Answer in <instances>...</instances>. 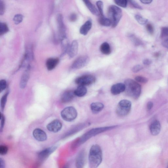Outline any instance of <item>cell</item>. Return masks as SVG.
<instances>
[{"mask_svg": "<svg viewBox=\"0 0 168 168\" xmlns=\"http://www.w3.org/2000/svg\"><path fill=\"white\" fill-rule=\"evenodd\" d=\"M116 126H113L102 127V128H97L91 129L90 131L83 134L80 137L78 138L74 141L71 146L72 149H75L76 148L85 143L86 141L93 137L104 132L111 130V129L116 128Z\"/></svg>", "mask_w": 168, "mask_h": 168, "instance_id": "cell-1", "label": "cell"}, {"mask_svg": "<svg viewBox=\"0 0 168 168\" xmlns=\"http://www.w3.org/2000/svg\"><path fill=\"white\" fill-rule=\"evenodd\" d=\"M89 162L91 168H97L102 163V153L101 148L98 145H93L89 154Z\"/></svg>", "mask_w": 168, "mask_h": 168, "instance_id": "cell-2", "label": "cell"}, {"mask_svg": "<svg viewBox=\"0 0 168 168\" xmlns=\"http://www.w3.org/2000/svg\"><path fill=\"white\" fill-rule=\"evenodd\" d=\"M125 92L128 96L134 99H137L141 92V85L136 81L128 79L124 81Z\"/></svg>", "mask_w": 168, "mask_h": 168, "instance_id": "cell-3", "label": "cell"}, {"mask_svg": "<svg viewBox=\"0 0 168 168\" xmlns=\"http://www.w3.org/2000/svg\"><path fill=\"white\" fill-rule=\"evenodd\" d=\"M108 14L109 18L111 21L112 27H116L122 17V9L116 5H112L108 9Z\"/></svg>", "mask_w": 168, "mask_h": 168, "instance_id": "cell-4", "label": "cell"}, {"mask_svg": "<svg viewBox=\"0 0 168 168\" xmlns=\"http://www.w3.org/2000/svg\"><path fill=\"white\" fill-rule=\"evenodd\" d=\"M131 103L128 100H122L117 105L116 112L119 116L124 117L128 114L130 111Z\"/></svg>", "mask_w": 168, "mask_h": 168, "instance_id": "cell-5", "label": "cell"}, {"mask_svg": "<svg viewBox=\"0 0 168 168\" xmlns=\"http://www.w3.org/2000/svg\"><path fill=\"white\" fill-rule=\"evenodd\" d=\"M77 115L76 110L72 107L65 108L61 113L62 118L67 122H71L74 120L76 118Z\"/></svg>", "mask_w": 168, "mask_h": 168, "instance_id": "cell-6", "label": "cell"}, {"mask_svg": "<svg viewBox=\"0 0 168 168\" xmlns=\"http://www.w3.org/2000/svg\"><path fill=\"white\" fill-rule=\"evenodd\" d=\"M95 78L92 75H85L79 77L75 80V83L79 85L87 86L95 82Z\"/></svg>", "mask_w": 168, "mask_h": 168, "instance_id": "cell-7", "label": "cell"}, {"mask_svg": "<svg viewBox=\"0 0 168 168\" xmlns=\"http://www.w3.org/2000/svg\"><path fill=\"white\" fill-rule=\"evenodd\" d=\"M89 61V58L87 56H81L78 57L72 64L71 68L73 69L82 68L87 66Z\"/></svg>", "mask_w": 168, "mask_h": 168, "instance_id": "cell-8", "label": "cell"}, {"mask_svg": "<svg viewBox=\"0 0 168 168\" xmlns=\"http://www.w3.org/2000/svg\"><path fill=\"white\" fill-rule=\"evenodd\" d=\"M57 148V146H53L41 151L38 153V159L41 161L44 160L53 153L56 150Z\"/></svg>", "mask_w": 168, "mask_h": 168, "instance_id": "cell-9", "label": "cell"}, {"mask_svg": "<svg viewBox=\"0 0 168 168\" xmlns=\"http://www.w3.org/2000/svg\"><path fill=\"white\" fill-rule=\"evenodd\" d=\"M62 124L58 120H55L47 126V128L49 131L54 133H56L61 130Z\"/></svg>", "mask_w": 168, "mask_h": 168, "instance_id": "cell-10", "label": "cell"}, {"mask_svg": "<svg viewBox=\"0 0 168 168\" xmlns=\"http://www.w3.org/2000/svg\"><path fill=\"white\" fill-rule=\"evenodd\" d=\"M85 151L82 150L80 151L77 155L75 161L76 168H83L85 166Z\"/></svg>", "mask_w": 168, "mask_h": 168, "instance_id": "cell-11", "label": "cell"}, {"mask_svg": "<svg viewBox=\"0 0 168 168\" xmlns=\"http://www.w3.org/2000/svg\"><path fill=\"white\" fill-rule=\"evenodd\" d=\"M57 23H58L59 34L60 40L66 37V28L64 23L63 18L61 14H59L57 16Z\"/></svg>", "mask_w": 168, "mask_h": 168, "instance_id": "cell-12", "label": "cell"}, {"mask_svg": "<svg viewBox=\"0 0 168 168\" xmlns=\"http://www.w3.org/2000/svg\"><path fill=\"white\" fill-rule=\"evenodd\" d=\"M33 137L38 141H44L47 140L46 134L41 129H35L33 132Z\"/></svg>", "mask_w": 168, "mask_h": 168, "instance_id": "cell-13", "label": "cell"}, {"mask_svg": "<svg viewBox=\"0 0 168 168\" xmlns=\"http://www.w3.org/2000/svg\"><path fill=\"white\" fill-rule=\"evenodd\" d=\"M78 44L76 40H74L69 46L68 54L70 58H72L75 57L78 53Z\"/></svg>", "mask_w": 168, "mask_h": 168, "instance_id": "cell-14", "label": "cell"}, {"mask_svg": "<svg viewBox=\"0 0 168 168\" xmlns=\"http://www.w3.org/2000/svg\"><path fill=\"white\" fill-rule=\"evenodd\" d=\"M124 84L121 83H117L113 85L111 88V92L114 95H118L125 91Z\"/></svg>", "mask_w": 168, "mask_h": 168, "instance_id": "cell-15", "label": "cell"}, {"mask_svg": "<svg viewBox=\"0 0 168 168\" xmlns=\"http://www.w3.org/2000/svg\"><path fill=\"white\" fill-rule=\"evenodd\" d=\"M161 125L160 122L158 120L153 121L150 124V129L151 133L153 136L158 135L160 132Z\"/></svg>", "mask_w": 168, "mask_h": 168, "instance_id": "cell-16", "label": "cell"}, {"mask_svg": "<svg viewBox=\"0 0 168 168\" xmlns=\"http://www.w3.org/2000/svg\"><path fill=\"white\" fill-rule=\"evenodd\" d=\"M30 66H28L27 69L24 72L21 77L20 83V86L21 88H25L28 83L30 75Z\"/></svg>", "mask_w": 168, "mask_h": 168, "instance_id": "cell-17", "label": "cell"}, {"mask_svg": "<svg viewBox=\"0 0 168 168\" xmlns=\"http://www.w3.org/2000/svg\"><path fill=\"white\" fill-rule=\"evenodd\" d=\"M74 91H67L65 92L61 96V99L62 102L64 103L70 102L75 96Z\"/></svg>", "mask_w": 168, "mask_h": 168, "instance_id": "cell-18", "label": "cell"}, {"mask_svg": "<svg viewBox=\"0 0 168 168\" xmlns=\"http://www.w3.org/2000/svg\"><path fill=\"white\" fill-rule=\"evenodd\" d=\"M92 23L91 20H88L81 26L80 32L81 35L86 36L89 32L92 27Z\"/></svg>", "mask_w": 168, "mask_h": 168, "instance_id": "cell-19", "label": "cell"}, {"mask_svg": "<svg viewBox=\"0 0 168 168\" xmlns=\"http://www.w3.org/2000/svg\"><path fill=\"white\" fill-rule=\"evenodd\" d=\"M104 107V105L102 103L100 102H95L92 103L91 105V110L94 114L99 113L102 111Z\"/></svg>", "mask_w": 168, "mask_h": 168, "instance_id": "cell-20", "label": "cell"}, {"mask_svg": "<svg viewBox=\"0 0 168 168\" xmlns=\"http://www.w3.org/2000/svg\"><path fill=\"white\" fill-rule=\"evenodd\" d=\"M83 2L85 4L86 7L93 15L96 16H99L100 15V13L96 8L94 5L90 1L88 0H85Z\"/></svg>", "mask_w": 168, "mask_h": 168, "instance_id": "cell-21", "label": "cell"}, {"mask_svg": "<svg viewBox=\"0 0 168 168\" xmlns=\"http://www.w3.org/2000/svg\"><path fill=\"white\" fill-rule=\"evenodd\" d=\"M59 59L58 58H50L47 60L46 66L48 70H52L54 69L58 64Z\"/></svg>", "mask_w": 168, "mask_h": 168, "instance_id": "cell-22", "label": "cell"}, {"mask_svg": "<svg viewBox=\"0 0 168 168\" xmlns=\"http://www.w3.org/2000/svg\"><path fill=\"white\" fill-rule=\"evenodd\" d=\"M74 92L75 96L79 97H82L86 94L87 89L85 86L79 85Z\"/></svg>", "mask_w": 168, "mask_h": 168, "instance_id": "cell-23", "label": "cell"}, {"mask_svg": "<svg viewBox=\"0 0 168 168\" xmlns=\"http://www.w3.org/2000/svg\"><path fill=\"white\" fill-rule=\"evenodd\" d=\"M101 52L105 55H109L111 53V50L109 44L107 42L102 43L100 47Z\"/></svg>", "mask_w": 168, "mask_h": 168, "instance_id": "cell-24", "label": "cell"}, {"mask_svg": "<svg viewBox=\"0 0 168 168\" xmlns=\"http://www.w3.org/2000/svg\"><path fill=\"white\" fill-rule=\"evenodd\" d=\"M62 48V54L64 55L68 52L69 45L68 38L67 37L62 38L61 40Z\"/></svg>", "mask_w": 168, "mask_h": 168, "instance_id": "cell-25", "label": "cell"}, {"mask_svg": "<svg viewBox=\"0 0 168 168\" xmlns=\"http://www.w3.org/2000/svg\"><path fill=\"white\" fill-rule=\"evenodd\" d=\"M99 23L100 25L105 27H109L112 25L111 20L109 18L105 17L104 16H102L99 19Z\"/></svg>", "mask_w": 168, "mask_h": 168, "instance_id": "cell-26", "label": "cell"}, {"mask_svg": "<svg viewBox=\"0 0 168 168\" xmlns=\"http://www.w3.org/2000/svg\"><path fill=\"white\" fill-rule=\"evenodd\" d=\"M128 37L130 38L132 42L136 46H139V45L142 44V42L138 38L136 37L135 35L130 34L129 35Z\"/></svg>", "mask_w": 168, "mask_h": 168, "instance_id": "cell-27", "label": "cell"}, {"mask_svg": "<svg viewBox=\"0 0 168 168\" xmlns=\"http://www.w3.org/2000/svg\"><path fill=\"white\" fill-rule=\"evenodd\" d=\"M136 20L137 22L141 25H144L147 23L148 20L143 17L139 14L136 15L135 16Z\"/></svg>", "mask_w": 168, "mask_h": 168, "instance_id": "cell-28", "label": "cell"}, {"mask_svg": "<svg viewBox=\"0 0 168 168\" xmlns=\"http://www.w3.org/2000/svg\"><path fill=\"white\" fill-rule=\"evenodd\" d=\"M8 28L6 24L1 23L0 24V34L1 35H3L8 32Z\"/></svg>", "mask_w": 168, "mask_h": 168, "instance_id": "cell-29", "label": "cell"}, {"mask_svg": "<svg viewBox=\"0 0 168 168\" xmlns=\"http://www.w3.org/2000/svg\"><path fill=\"white\" fill-rule=\"evenodd\" d=\"M114 2L115 4L119 6L126 8L128 5V1L127 0H115Z\"/></svg>", "mask_w": 168, "mask_h": 168, "instance_id": "cell-30", "label": "cell"}, {"mask_svg": "<svg viewBox=\"0 0 168 168\" xmlns=\"http://www.w3.org/2000/svg\"><path fill=\"white\" fill-rule=\"evenodd\" d=\"M8 93H6L2 97L1 100V110L3 111L5 107L8 98Z\"/></svg>", "mask_w": 168, "mask_h": 168, "instance_id": "cell-31", "label": "cell"}, {"mask_svg": "<svg viewBox=\"0 0 168 168\" xmlns=\"http://www.w3.org/2000/svg\"><path fill=\"white\" fill-rule=\"evenodd\" d=\"M23 20V16L21 14H16L14 16L13 20L16 25H18L22 22Z\"/></svg>", "mask_w": 168, "mask_h": 168, "instance_id": "cell-32", "label": "cell"}, {"mask_svg": "<svg viewBox=\"0 0 168 168\" xmlns=\"http://www.w3.org/2000/svg\"><path fill=\"white\" fill-rule=\"evenodd\" d=\"M96 5L100 15L102 16H104L103 11L104 8L103 2L102 1H98L97 2Z\"/></svg>", "mask_w": 168, "mask_h": 168, "instance_id": "cell-33", "label": "cell"}, {"mask_svg": "<svg viewBox=\"0 0 168 168\" xmlns=\"http://www.w3.org/2000/svg\"><path fill=\"white\" fill-rule=\"evenodd\" d=\"M8 150V146L4 145L0 146V154L4 155L6 154Z\"/></svg>", "mask_w": 168, "mask_h": 168, "instance_id": "cell-34", "label": "cell"}, {"mask_svg": "<svg viewBox=\"0 0 168 168\" xmlns=\"http://www.w3.org/2000/svg\"><path fill=\"white\" fill-rule=\"evenodd\" d=\"M135 80L139 83H146L148 82V79L142 76H137L136 77Z\"/></svg>", "mask_w": 168, "mask_h": 168, "instance_id": "cell-35", "label": "cell"}, {"mask_svg": "<svg viewBox=\"0 0 168 168\" xmlns=\"http://www.w3.org/2000/svg\"><path fill=\"white\" fill-rule=\"evenodd\" d=\"M7 82L6 81L4 80H2L0 81V91L1 92L6 87Z\"/></svg>", "mask_w": 168, "mask_h": 168, "instance_id": "cell-36", "label": "cell"}, {"mask_svg": "<svg viewBox=\"0 0 168 168\" xmlns=\"http://www.w3.org/2000/svg\"><path fill=\"white\" fill-rule=\"evenodd\" d=\"M160 36L162 37L168 36V27H164L162 28Z\"/></svg>", "mask_w": 168, "mask_h": 168, "instance_id": "cell-37", "label": "cell"}, {"mask_svg": "<svg viewBox=\"0 0 168 168\" xmlns=\"http://www.w3.org/2000/svg\"><path fill=\"white\" fill-rule=\"evenodd\" d=\"M143 68V67L140 65H137L134 66L132 69V71L134 73H137Z\"/></svg>", "mask_w": 168, "mask_h": 168, "instance_id": "cell-38", "label": "cell"}, {"mask_svg": "<svg viewBox=\"0 0 168 168\" xmlns=\"http://www.w3.org/2000/svg\"><path fill=\"white\" fill-rule=\"evenodd\" d=\"M146 29L148 32L150 34H153L154 32V29L152 25L151 24H148L146 26Z\"/></svg>", "mask_w": 168, "mask_h": 168, "instance_id": "cell-39", "label": "cell"}, {"mask_svg": "<svg viewBox=\"0 0 168 168\" xmlns=\"http://www.w3.org/2000/svg\"><path fill=\"white\" fill-rule=\"evenodd\" d=\"M5 4L3 1H0V14L1 15H3L5 12Z\"/></svg>", "mask_w": 168, "mask_h": 168, "instance_id": "cell-40", "label": "cell"}, {"mask_svg": "<svg viewBox=\"0 0 168 168\" xmlns=\"http://www.w3.org/2000/svg\"><path fill=\"white\" fill-rule=\"evenodd\" d=\"M129 2H130L132 5L134 7V8L139 9L141 10L143 9L142 7L140 6V5H139L136 1H129Z\"/></svg>", "mask_w": 168, "mask_h": 168, "instance_id": "cell-41", "label": "cell"}, {"mask_svg": "<svg viewBox=\"0 0 168 168\" xmlns=\"http://www.w3.org/2000/svg\"><path fill=\"white\" fill-rule=\"evenodd\" d=\"M5 117L4 115L1 113V132L3 130L5 124Z\"/></svg>", "mask_w": 168, "mask_h": 168, "instance_id": "cell-42", "label": "cell"}, {"mask_svg": "<svg viewBox=\"0 0 168 168\" xmlns=\"http://www.w3.org/2000/svg\"><path fill=\"white\" fill-rule=\"evenodd\" d=\"M77 19V16L75 13H73L71 14L70 16L69 19L72 22H74Z\"/></svg>", "mask_w": 168, "mask_h": 168, "instance_id": "cell-43", "label": "cell"}, {"mask_svg": "<svg viewBox=\"0 0 168 168\" xmlns=\"http://www.w3.org/2000/svg\"><path fill=\"white\" fill-rule=\"evenodd\" d=\"M152 63V60L150 59H146L144 60L143 61V64L145 66L150 65Z\"/></svg>", "mask_w": 168, "mask_h": 168, "instance_id": "cell-44", "label": "cell"}, {"mask_svg": "<svg viewBox=\"0 0 168 168\" xmlns=\"http://www.w3.org/2000/svg\"><path fill=\"white\" fill-rule=\"evenodd\" d=\"M0 163H1L0 168H5V163L4 160L2 158H1L0 159Z\"/></svg>", "mask_w": 168, "mask_h": 168, "instance_id": "cell-45", "label": "cell"}, {"mask_svg": "<svg viewBox=\"0 0 168 168\" xmlns=\"http://www.w3.org/2000/svg\"><path fill=\"white\" fill-rule=\"evenodd\" d=\"M153 106V103L152 102H148L147 105V109L148 110H150L152 109Z\"/></svg>", "mask_w": 168, "mask_h": 168, "instance_id": "cell-46", "label": "cell"}, {"mask_svg": "<svg viewBox=\"0 0 168 168\" xmlns=\"http://www.w3.org/2000/svg\"><path fill=\"white\" fill-rule=\"evenodd\" d=\"M140 1L141 3L145 4H150L152 2V1H151V0H141Z\"/></svg>", "mask_w": 168, "mask_h": 168, "instance_id": "cell-47", "label": "cell"}, {"mask_svg": "<svg viewBox=\"0 0 168 168\" xmlns=\"http://www.w3.org/2000/svg\"><path fill=\"white\" fill-rule=\"evenodd\" d=\"M162 44L163 46L168 49V38L163 42Z\"/></svg>", "mask_w": 168, "mask_h": 168, "instance_id": "cell-48", "label": "cell"}, {"mask_svg": "<svg viewBox=\"0 0 168 168\" xmlns=\"http://www.w3.org/2000/svg\"><path fill=\"white\" fill-rule=\"evenodd\" d=\"M69 165L67 164L64 165L63 168H69Z\"/></svg>", "mask_w": 168, "mask_h": 168, "instance_id": "cell-49", "label": "cell"}, {"mask_svg": "<svg viewBox=\"0 0 168 168\" xmlns=\"http://www.w3.org/2000/svg\"><path fill=\"white\" fill-rule=\"evenodd\" d=\"M159 54L158 53H156L155 55V56L156 57H158L159 56Z\"/></svg>", "mask_w": 168, "mask_h": 168, "instance_id": "cell-50", "label": "cell"}]
</instances>
